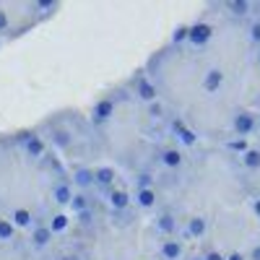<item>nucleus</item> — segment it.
Wrapping results in <instances>:
<instances>
[{"label": "nucleus", "instance_id": "a211bd4d", "mask_svg": "<svg viewBox=\"0 0 260 260\" xmlns=\"http://www.w3.org/2000/svg\"><path fill=\"white\" fill-rule=\"evenodd\" d=\"M242 164H245V169H250V172L260 169V148H247V151L242 154Z\"/></svg>", "mask_w": 260, "mask_h": 260}, {"label": "nucleus", "instance_id": "412c9836", "mask_svg": "<svg viewBox=\"0 0 260 260\" xmlns=\"http://www.w3.org/2000/svg\"><path fill=\"white\" fill-rule=\"evenodd\" d=\"M227 148H229L231 154H239V156H242L250 146H247V141H245V138H234V141H229V143H227Z\"/></svg>", "mask_w": 260, "mask_h": 260}, {"label": "nucleus", "instance_id": "6e6552de", "mask_svg": "<svg viewBox=\"0 0 260 260\" xmlns=\"http://www.w3.org/2000/svg\"><path fill=\"white\" fill-rule=\"evenodd\" d=\"M172 133L180 138L182 146H195V143H198V135H195V130L188 128V125L182 123V120H174V123H172Z\"/></svg>", "mask_w": 260, "mask_h": 260}, {"label": "nucleus", "instance_id": "9d476101", "mask_svg": "<svg viewBox=\"0 0 260 260\" xmlns=\"http://www.w3.org/2000/svg\"><path fill=\"white\" fill-rule=\"evenodd\" d=\"M159 162L166 166V169H180V166L185 164V156H182L180 148H162Z\"/></svg>", "mask_w": 260, "mask_h": 260}, {"label": "nucleus", "instance_id": "bb28decb", "mask_svg": "<svg viewBox=\"0 0 260 260\" xmlns=\"http://www.w3.org/2000/svg\"><path fill=\"white\" fill-rule=\"evenodd\" d=\"M227 260H247V255H242V253H229Z\"/></svg>", "mask_w": 260, "mask_h": 260}, {"label": "nucleus", "instance_id": "2eb2a0df", "mask_svg": "<svg viewBox=\"0 0 260 260\" xmlns=\"http://www.w3.org/2000/svg\"><path fill=\"white\" fill-rule=\"evenodd\" d=\"M11 224L18 227V229H32L36 224V219H34V213L32 211H26V208H16L11 211Z\"/></svg>", "mask_w": 260, "mask_h": 260}, {"label": "nucleus", "instance_id": "423d86ee", "mask_svg": "<svg viewBox=\"0 0 260 260\" xmlns=\"http://www.w3.org/2000/svg\"><path fill=\"white\" fill-rule=\"evenodd\" d=\"M159 255H162V260H182L185 247L180 239H164L159 245Z\"/></svg>", "mask_w": 260, "mask_h": 260}, {"label": "nucleus", "instance_id": "a878e982", "mask_svg": "<svg viewBox=\"0 0 260 260\" xmlns=\"http://www.w3.org/2000/svg\"><path fill=\"white\" fill-rule=\"evenodd\" d=\"M247 260H260V245H255L253 250H250V255H247Z\"/></svg>", "mask_w": 260, "mask_h": 260}, {"label": "nucleus", "instance_id": "0eeeda50", "mask_svg": "<svg viewBox=\"0 0 260 260\" xmlns=\"http://www.w3.org/2000/svg\"><path fill=\"white\" fill-rule=\"evenodd\" d=\"M133 203H135V206L141 208V211H151V208H156V203H159V195H156V190H154V188L135 190Z\"/></svg>", "mask_w": 260, "mask_h": 260}, {"label": "nucleus", "instance_id": "4468645a", "mask_svg": "<svg viewBox=\"0 0 260 260\" xmlns=\"http://www.w3.org/2000/svg\"><path fill=\"white\" fill-rule=\"evenodd\" d=\"M206 231H208V221L203 219V216H193V219L188 221L185 237H190V239H200V237H206Z\"/></svg>", "mask_w": 260, "mask_h": 260}, {"label": "nucleus", "instance_id": "f8f14e48", "mask_svg": "<svg viewBox=\"0 0 260 260\" xmlns=\"http://www.w3.org/2000/svg\"><path fill=\"white\" fill-rule=\"evenodd\" d=\"M73 185H78L81 193H86V190H91V188H97V182H94V169L78 166V169L73 172Z\"/></svg>", "mask_w": 260, "mask_h": 260}, {"label": "nucleus", "instance_id": "f257e3e1", "mask_svg": "<svg viewBox=\"0 0 260 260\" xmlns=\"http://www.w3.org/2000/svg\"><path fill=\"white\" fill-rule=\"evenodd\" d=\"M213 39V26L206 24V21H198L188 26V44H193V47H206V44Z\"/></svg>", "mask_w": 260, "mask_h": 260}, {"label": "nucleus", "instance_id": "c756f323", "mask_svg": "<svg viewBox=\"0 0 260 260\" xmlns=\"http://www.w3.org/2000/svg\"><path fill=\"white\" fill-rule=\"evenodd\" d=\"M193 260H203V258H193Z\"/></svg>", "mask_w": 260, "mask_h": 260}, {"label": "nucleus", "instance_id": "39448f33", "mask_svg": "<svg viewBox=\"0 0 260 260\" xmlns=\"http://www.w3.org/2000/svg\"><path fill=\"white\" fill-rule=\"evenodd\" d=\"M107 203L112 206V211H128L130 203H133V195L128 190H107Z\"/></svg>", "mask_w": 260, "mask_h": 260}, {"label": "nucleus", "instance_id": "cd10ccee", "mask_svg": "<svg viewBox=\"0 0 260 260\" xmlns=\"http://www.w3.org/2000/svg\"><path fill=\"white\" fill-rule=\"evenodd\" d=\"M253 211H255V216H258V219H260V198H258V200H255V203H253Z\"/></svg>", "mask_w": 260, "mask_h": 260}, {"label": "nucleus", "instance_id": "4be33fe9", "mask_svg": "<svg viewBox=\"0 0 260 260\" xmlns=\"http://www.w3.org/2000/svg\"><path fill=\"white\" fill-rule=\"evenodd\" d=\"M0 239H13V224H8L5 219H0Z\"/></svg>", "mask_w": 260, "mask_h": 260}, {"label": "nucleus", "instance_id": "f3484780", "mask_svg": "<svg viewBox=\"0 0 260 260\" xmlns=\"http://www.w3.org/2000/svg\"><path fill=\"white\" fill-rule=\"evenodd\" d=\"M47 227H50L52 234H63V231L70 227V219L65 216V213H52V216L47 219Z\"/></svg>", "mask_w": 260, "mask_h": 260}, {"label": "nucleus", "instance_id": "7c9ffc66", "mask_svg": "<svg viewBox=\"0 0 260 260\" xmlns=\"http://www.w3.org/2000/svg\"><path fill=\"white\" fill-rule=\"evenodd\" d=\"M258 128H260V117H258Z\"/></svg>", "mask_w": 260, "mask_h": 260}, {"label": "nucleus", "instance_id": "20e7f679", "mask_svg": "<svg viewBox=\"0 0 260 260\" xmlns=\"http://www.w3.org/2000/svg\"><path fill=\"white\" fill-rule=\"evenodd\" d=\"M135 97L141 99L143 104H154V101L159 99V89H156L146 76H138L135 78Z\"/></svg>", "mask_w": 260, "mask_h": 260}, {"label": "nucleus", "instance_id": "ddd939ff", "mask_svg": "<svg viewBox=\"0 0 260 260\" xmlns=\"http://www.w3.org/2000/svg\"><path fill=\"white\" fill-rule=\"evenodd\" d=\"M156 231L164 237L174 234V231H177V219H174V213H169V211L159 213V216H156Z\"/></svg>", "mask_w": 260, "mask_h": 260}, {"label": "nucleus", "instance_id": "7ed1b4c3", "mask_svg": "<svg viewBox=\"0 0 260 260\" xmlns=\"http://www.w3.org/2000/svg\"><path fill=\"white\" fill-rule=\"evenodd\" d=\"M112 115H115V97H101L94 104V109H91V120H94L97 125L107 123Z\"/></svg>", "mask_w": 260, "mask_h": 260}, {"label": "nucleus", "instance_id": "f03ea898", "mask_svg": "<svg viewBox=\"0 0 260 260\" xmlns=\"http://www.w3.org/2000/svg\"><path fill=\"white\" fill-rule=\"evenodd\" d=\"M231 128H234L237 138H245V141H247V135L258 130V120H255L253 112H237L234 120H231Z\"/></svg>", "mask_w": 260, "mask_h": 260}, {"label": "nucleus", "instance_id": "1a4fd4ad", "mask_svg": "<svg viewBox=\"0 0 260 260\" xmlns=\"http://www.w3.org/2000/svg\"><path fill=\"white\" fill-rule=\"evenodd\" d=\"M52 198H55V206H70V200H73V185L68 180L58 182L52 188Z\"/></svg>", "mask_w": 260, "mask_h": 260}, {"label": "nucleus", "instance_id": "aec40b11", "mask_svg": "<svg viewBox=\"0 0 260 260\" xmlns=\"http://www.w3.org/2000/svg\"><path fill=\"white\" fill-rule=\"evenodd\" d=\"M227 8H229L231 16H247L253 5H250L247 0H231V3H227Z\"/></svg>", "mask_w": 260, "mask_h": 260}, {"label": "nucleus", "instance_id": "b1692460", "mask_svg": "<svg viewBox=\"0 0 260 260\" xmlns=\"http://www.w3.org/2000/svg\"><path fill=\"white\" fill-rule=\"evenodd\" d=\"M250 39H253L255 44H260V21L250 24Z\"/></svg>", "mask_w": 260, "mask_h": 260}, {"label": "nucleus", "instance_id": "393cba45", "mask_svg": "<svg viewBox=\"0 0 260 260\" xmlns=\"http://www.w3.org/2000/svg\"><path fill=\"white\" fill-rule=\"evenodd\" d=\"M203 260H227V255H221L219 250H211V253L203 255Z\"/></svg>", "mask_w": 260, "mask_h": 260}, {"label": "nucleus", "instance_id": "5701e85b", "mask_svg": "<svg viewBox=\"0 0 260 260\" xmlns=\"http://www.w3.org/2000/svg\"><path fill=\"white\" fill-rule=\"evenodd\" d=\"M172 42H174V44H182V42H188V26H177V32L172 34Z\"/></svg>", "mask_w": 260, "mask_h": 260}, {"label": "nucleus", "instance_id": "9b49d317", "mask_svg": "<svg viewBox=\"0 0 260 260\" xmlns=\"http://www.w3.org/2000/svg\"><path fill=\"white\" fill-rule=\"evenodd\" d=\"M221 86H224V70H221V68L206 70V76H203V91L213 94V91H219Z\"/></svg>", "mask_w": 260, "mask_h": 260}, {"label": "nucleus", "instance_id": "6ab92c4d", "mask_svg": "<svg viewBox=\"0 0 260 260\" xmlns=\"http://www.w3.org/2000/svg\"><path fill=\"white\" fill-rule=\"evenodd\" d=\"M68 208H73L76 213L91 208V198H89V193H73V200H70V206H68Z\"/></svg>", "mask_w": 260, "mask_h": 260}, {"label": "nucleus", "instance_id": "dca6fc26", "mask_svg": "<svg viewBox=\"0 0 260 260\" xmlns=\"http://www.w3.org/2000/svg\"><path fill=\"white\" fill-rule=\"evenodd\" d=\"M52 231H50V227H44V224H39V227H34V231H32V245L36 247V250H42V247H50L52 245Z\"/></svg>", "mask_w": 260, "mask_h": 260}, {"label": "nucleus", "instance_id": "c85d7f7f", "mask_svg": "<svg viewBox=\"0 0 260 260\" xmlns=\"http://www.w3.org/2000/svg\"><path fill=\"white\" fill-rule=\"evenodd\" d=\"M258 65H260V52H258Z\"/></svg>", "mask_w": 260, "mask_h": 260}]
</instances>
